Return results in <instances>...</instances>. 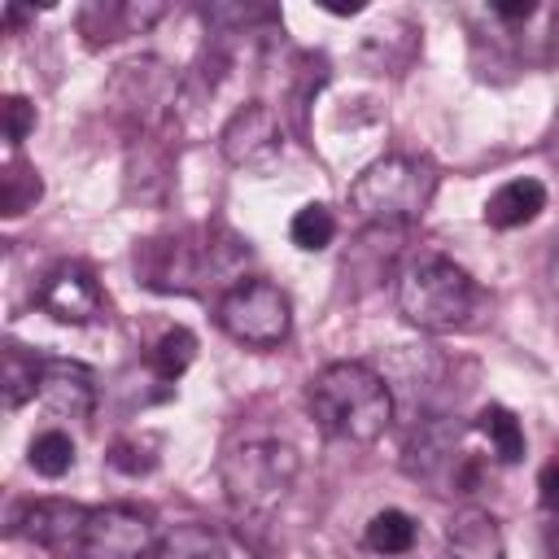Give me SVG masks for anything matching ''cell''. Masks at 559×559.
<instances>
[{"label":"cell","instance_id":"cell-1","mask_svg":"<svg viewBox=\"0 0 559 559\" xmlns=\"http://www.w3.org/2000/svg\"><path fill=\"white\" fill-rule=\"evenodd\" d=\"M306 406L319 432H328L332 441H349V445H371L393 424L389 380L376 367L354 362V358H341L314 371L306 384Z\"/></svg>","mask_w":559,"mask_h":559},{"label":"cell","instance_id":"cell-2","mask_svg":"<svg viewBox=\"0 0 559 559\" xmlns=\"http://www.w3.org/2000/svg\"><path fill=\"white\" fill-rule=\"evenodd\" d=\"M437 166L419 153H384L358 170L349 183V210L367 227H406L419 223L437 197Z\"/></svg>","mask_w":559,"mask_h":559},{"label":"cell","instance_id":"cell-3","mask_svg":"<svg viewBox=\"0 0 559 559\" xmlns=\"http://www.w3.org/2000/svg\"><path fill=\"white\" fill-rule=\"evenodd\" d=\"M476 280L441 253H419L397 271V310L419 332H454L476 314Z\"/></svg>","mask_w":559,"mask_h":559},{"label":"cell","instance_id":"cell-4","mask_svg":"<svg viewBox=\"0 0 559 559\" xmlns=\"http://www.w3.org/2000/svg\"><path fill=\"white\" fill-rule=\"evenodd\" d=\"M297 472L301 459L284 441H240L218 459L223 493L245 515H271L288 498Z\"/></svg>","mask_w":559,"mask_h":559},{"label":"cell","instance_id":"cell-5","mask_svg":"<svg viewBox=\"0 0 559 559\" xmlns=\"http://www.w3.org/2000/svg\"><path fill=\"white\" fill-rule=\"evenodd\" d=\"M218 328L249 349H271L293 332V301L271 280H236L218 297Z\"/></svg>","mask_w":559,"mask_h":559},{"label":"cell","instance_id":"cell-6","mask_svg":"<svg viewBox=\"0 0 559 559\" xmlns=\"http://www.w3.org/2000/svg\"><path fill=\"white\" fill-rule=\"evenodd\" d=\"M157 524L127 502L87 507L79 559H153L157 555Z\"/></svg>","mask_w":559,"mask_h":559},{"label":"cell","instance_id":"cell-7","mask_svg":"<svg viewBox=\"0 0 559 559\" xmlns=\"http://www.w3.org/2000/svg\"><path fill=\"white\" fill-rule=\"evenodd\" d=\"M218 148L236 170H266L284 153L280 114L266 100H245L218 131Z\"/></svg>","mask_w":559,"mask_h":559},{"label":"cell","instance_id":"cell-8","mask_svg":"<svg viewBox=\"0 0 559 559\" xmlns=\"http://www.w3.org/2000/svg\"><path fill=\"white\" fill-rule=\"evenodd\" d=\"M39 306H44L57 323L83 328V323H92V319L100 314L105 297H100V284H96V275H92L87 266L61 262V266H52V271L44 275V284H39Z\"/></svg>","mask_w":559,"mask_h":559},{"label":"cell","instance_id":"cell-9","mask_svg":"<svg viewBox=\"0 0 559 559\" xmlns=\"http://www.w3.org/2000/svg\"><path fill=\"white\" fill-rule=\"evenodd\" d=\"M39 402L61 419H87L96 411V376L79 358H44Z\"/></svg>","mask_w":559,"mask_h":559},{"label":"cell","instance_id":"cell-10","mask_svg":"<svg viewBox=\"0 0 559 559\" xmlns=\"http://www.w3.org/2000/svg\"><path fill=\"white\" fill-rule=\"evenodd\" d=\"M83 520H87V507L61 502V498H44V502H31V507H26L22 533H26L35 546L52 550L57 559H79Z\"/></svg>","mask_w":559,"mask_h":559},{"label":"cell","instance_id":"cell-11","mask_svg":"<svg viewBox=\"0 0 559 559\" xmlns=\"http://www.w3.org/2000/svg\"><path fill=\"white\" fill-rule=\"evenodd\" d=\"M454 463H459V424L424 419L406 441V472L428 485H445V480L459 485Z\"/></svg>","mask_w":559,"mask_h":559},{"label":"cell","instance_id":"cell-12","mask_svg":"<svg viewBox=\"0 0 559 559\" xmlns=\"http://www.w3.org/2000/svg\"><path fill=\"white\" fill-rule=\"evenodd\" d=\"M441 559H507V542H502L498 520L489 511H480V507L459 511L450 520V528H445Z\"/></svg>","mask_w":559,"mask_h":559},{"label":"cell","instance_id":"cell-13","mask_svg":"<svg viewBox=\"0 0 559 559\" xmlns=\"http://www.w3.org/2000/svg\"><path fill=\"white\" fill-rule=\"evenodd\" d=\"M546 210V183L542 179H507L502 188L489 192L485 201V223L498 231L524 227Z\"/></svg>","mask_w":559,"mask_h":559},{"label":"cell","instance_id":"cell-14","mask_svg":"<svg viewBox=\"0 0 559 559\" xmlns=\"http://www.w3.org/2000/svg\"><path fill=\"white\" fill-rule=\"evenodd\" d=\"M476 432L489 441V450H493V459L498 463H520L524 459V428H520V419H515V411H507V406H498V402H489L480 415H476Z\"/></svg>","mask_w":559,"mask_h":559},{"label":"cell","instance_id":"cell-15","mask_svg":"<svg viewBox=\"0 0 559 559\" xmlns=\"http://www.w3.org/2000/svg\"><path fill=\"white\" fill-rule=\"evenodd\" d=\"M153 559H227V546L210 524H175L162 533Z\"/></svg>","mask_w":559,"mask_h":559},{"label":"cell","instance_id":"cell-16","mask_svg":"<svg viewBox=\"0 0 559 559\" xmlns=\"http://www.w3.org/2000/svg\"><path fill=\"white\" fill-rule=\"evenodd\" d=\"M415 537H419V524L406 511H397V507L376 511L367 520V533H362L367 550H376V555H406L415 546Z\"/></svg>","mask_w":559,"mask_h":559},{"label":"cell","instance_id":"cell-17","mask_svg":"<svg viewBox=\"0 0 559 559\" xmlns=\"http://www.w3.org/2000/svg\"><path fill=\"white\" fill-rule=\"evenodd\" d=\"M192 358H197V336L188 332V328H166L157 341H153V349H148V367H153V376L157 380H179L188 367H192Z\"/></svg>","mask_w":559,"mask_h":559},{"label":"cell","instance_id":"cell-18","mask_svg":"<svg viewBox=\"0 0 559 559\" xmlns=\"http://www.w3.org/2000/svg\"><path fill=\"white\" fill-rule=\"evenodd\" d=\"M39 192H44L39 170L26 166V162H17V157H9V166H4V175H0V205H4V214H9V218L26 214V210L39 201Z\"/></svg>","mask_w":559,"mask_h":559},{"label":"cell","instance_id":"cell-19","mask_svg":"<svg viewBox=\"0 0 559 559\" xmlns=\"http://www.w3.org/2000/svg\"><path fill=\"white\" fill-rule=\"evenodd\" d=\"M39 367H44V358L22 354V345L4 349V402H9V411H17L26 397H39Z\"/></svg>","mask_w":559,"mask_h":559},{"label":"cell","instance_id":"cell-20","mask_svg":"<svg viewBox=\"0 0 559 559\" xmlns=\"http://www.w3.org/2000/svg\"><path fill=\"white\" fill-rule=\"evenodd\" d=\"M288 236H293V245H297V249L319 253V249H328V245L336 240V218H332V210H328V205L310 201V205H301V210L293 214Z\"/></svg>","mask_w":559,"mask_h":559},{"label":"cell","instance_id":"cell-21","mask_svg":"<svg viewBox=\"0 0 559 559\" xmlns=\"http://www.w3.org/2000/svg\"><path fill=\"white\" fill-rule=\"evenodd\" d=\"M26 459H31V467H35L39 476L61 480V476L74 467V441H70L61 428H48V432H39V437L31 441Z\"/></svg>","mask_w":559,"mask_h":559},{"label":"cell","instance_id":"cell-22","mask_svg":"<svg viewBox=\"0 0 559 559\" xmlns=\"http://www.w3.org/2000/svg\"><path fill=\"white\" fill-rule=\"evenodd\" d=\"M0 109H4V140H9V148H17L35 131V105L26 96H4Z\"/></svg>","mask_w":559,"mask_h":559},{"label":"cell","instance_id":"cell-23","mask_svg":"<svg viewBox=\"0 0 559 559\" xmlns=\"http://www.w3.org/2000/svg\"><path fill=\"white\" fill-rule=\"evenodd\" d=\"M537 489H542V507L559 515V459H550V463L542 467V476H537Z\"/></svg>","mask_w":559,"mask_h":559},{"label":"cell","instance_id":"cell-24","mask_svg":"<svg viewBox=\"0 0 559 559\" xmlns=\"http://www.w3.org/2000/svg\"><path fill=\"white\" fill-rule=\"evenodd\" d=\"M546 157L559 166V114L550 118V131H546Z\"/></svg>","mask_w":559,"mask_h":559},{"label":"cell","instance_id":"cell-25","mask_svg":"<svg viewBox=\"0 0 559 559\" xmlns=\"http://www.w3.org/2000/svg\"><path fill=\"white\" fill-rule=\"evenodd\" d=\"M546 550H550V559H559V520L546 528Z\"/></svg>","mask_w":559,"mask_h":559}]
</instances>
